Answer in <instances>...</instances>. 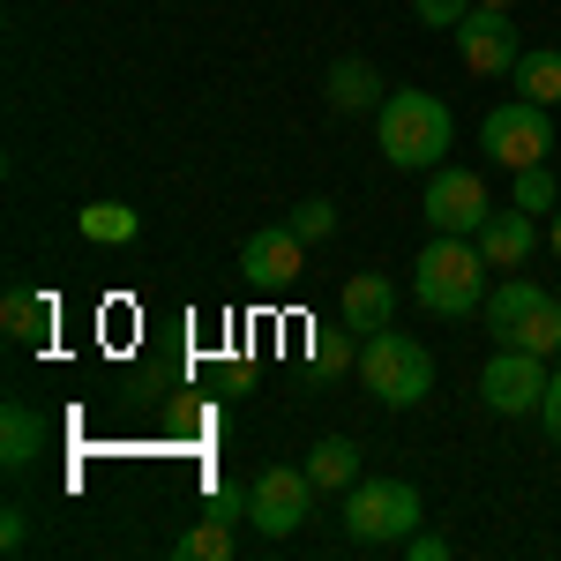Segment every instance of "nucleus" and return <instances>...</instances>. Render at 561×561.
<instances>
[{
    "label": "nucleus",
    "instance_id": "nucleus-1",
    "mask_svg": "<svg viewBox=\"0 0 561 561\" xmlns=\"http://www.w3.org/2000/svg\"><path fill=\"white\" fill-rule=\"evenodd\" d=\"M486 255H479V240H465V232H434L427 248H420V262H412V300L427 307V314H449V322H465V314H479L486 307Z\"/></svg>",
    "mask_w": 561,
    "mask_h": 561
},
{
    "label": "nucleus",
    "instance_id": "nucleus-2",
    "mask_svg": "<svg viewBox=\"0 0 561 561\" xmlns=\"http://www.w3.org/2000/svg\"><path fill=\"white\" fill-rule=\"evenodd\" d=\"M375 142H382V158L397 173H434L449 158V142H457V121L427 90H389L382 113H375Z\"/></svg>",
    "mask_w": 561,
    "mask_h": 561
},
{
    "label": "nucleus",
    "instance_id": "nucleus-3",
    "mask_svg": "<svg viewBox=\"0 0 561 561\" xmlns=\"http://www.w3.org/2000/svg\"><path fill=\"white\" fill-rule=\"evenodd\" d=\"M375 404L389 412H412V404H427L434 389V352L420 337H404V330H375V337H359V367H352Z\"/></svg>",
    "mask_w": 561,
    "mask_h": 561
},
{
    "label": "nucleus",
    "instance_id": "nucleus-4",
    "mask_svg": "<svg viewBox=\"0 0 561 561\" xmlns=\"http://www.w3.org/2000/svg\"><path fill=\"white\" fill-rule=\"evenodd\" d=\"M486 330H494V345H517V352H539V359H554L561 352V293L547 285H531V277H502L494 293H486Z\"/></svg>",
    "mask_w": 561,
    "mask_h": 561
},
{
    "label": "nucleus",
    "instance_id": "nucleus-5",
    "mask_svg": "<svg viewBox=\"0 0 561 561\" xmlns=\"http://www.w3.org/2000/svg\"><path fill=\"white\" fill-rule=\"evenodd\" d=\"M420 494L404 479H352L345 486V539L352 547H404L420 531Z\"/></svg>",
    "mask_w": 561,
    "mask_h": 561
},
{
    "label": "nucleus",
    "instance_id": "nucleus-6",
    "mask_svg": "<svg viewBox=\"0 0 561 561\" xmlns=\"http://www.w3.org/2000/svg\"><path fill=\"white\" fill-rule=\"evenodd\" d=\"M554 105H531V98H510V105H494L486 121H479V150L494 158V165H547V150H554V121H547Z\"/></svg>",
    "mask_w": 561,
    "mask_h": 561
},
{
    "label": "nucleus",
    "instance_id": "nucleus-7",
    "mask_svg": "<svg viewBox=\"0 0 561 561\" xmlns=\"http://www.w3.org/2000/svg\"><path fill=\"white\" fill-rule=\"evenodd\" d=\"M547 359L539 352H517V345H494V359L479 367V397H486V412H502V420H524V412H539V397H547Z\"/></svg>",
    "mask_w": 561,
    "mask_h": 561
},
{
    "label": "nucleus",
    "instance_id": "nucleus-8",
    "mask_svg": "<svg viewBox=\"0 0 561 561\" xmlns=\"http://www.w3.org/2000/svg\"><path fill=\"white\" fill-rule=\"evenodd\" d=\"M314 479H307V465H270V472L255 479V502H248V524H255L262 539H285V531H300L307 510H314Z\"/></svg>",
    "mask_w": 561,
    "mask_h": 561
},
{
    "label": "nucleus",
    "instance_id": "nucleus-9",
    "mask_svg": "<svg viewBox=\"0 0 561 561\" xmlns=\"http://www.w3.org/2000/svg\"><path fill=\"white\" fill-rule=\"evenodd\" d=\"M420 210H427L434 232H465V240H479V225L494 217V203H486V180L479 173H465V165H434Z\"/></svg>",
    "mask_w": 561,
    "mask_h": 561
},
{
    "label": "nucleus",
    "instance_id": "nucleus-10",
    "mask_svg": "<svg viewBox=\"0 0 561 561\" xmlns=\"http://www.w3.org/2000/svg\"><path fill=\"white\" fill-rule=\"evenodd\" d=\"M457 53H465L472 76H510L524 60V38H517V23H510V8H472L457 23Z\"/></svg>",
    "mask_w": 561,
    "mask_h": 561
},
{
    "label": "nucleus",
    "instance_id": "nucleus-11",
    "mask_svg": "<svg viewBox=\"0 0 561 561\" xmlns=\"http://www.w3.org/2000/svg\"><path fill=\"white\" fill-rule=\"evenodd\" d=\"M300 270H307V240L293 232V225H262V232H248V248H240V277H248V285L277 293V285H293Z\"/></svg>",
    "mask_w": 561,
    "mask_h": 561
},
{
    "label": "nucleus",
    "instance_id": "nucleus-12",
    "mask_svg": "<svg viewBox=\"0 0 561 561\" xmlns=\"http://www.w3.org/2000/svg\"><path fill=\"white\" fill-rule=\"evenodd\" d=\"M531 248H539V217L531 210H494L486 225H479V255H486V270H524L531 262Z\"/></svg>",
    "mask_w": 561,
    "mask_h": 561
},
{
    "label": "nucleus",
    "instance_id": "nucleus-13",
    "mask_svg": "<svg viewBox=\"0 0 561 561\" xmlns=\"http://www.w3.org/2000/svg\"><path fill=\"white\" fill-rule=\"evenodd\" d=\"M389 314H397V285H389L382 270H359L345 285V300H337V322L359 330V337H375V330H389Z\"/></svg>",
    "mask_w": 561,
    "mask_h": 561
},
{
    "label": "nucleus",
    "instance_id": "nucleus-14",
    "mask_svg": "<svg viewBox=\"0 0 561 561\" xmlns=\"http://www.w3.org/2000/svg\"><path fill=\"white\" fill-rule=\"evenodd\" d=\"M38 449H45V420L23 404V397H8V404H0V465H8V472H23Z\"/></svg>",
    "mask_w": 561,
    "mask_h": 561
},
{
    "label": "nucleus",
    "instance_id": "nucleus-15",
    "mask_svg": "<svg viewBox=\"0 0 561 561\" xmlns=\"http://www.w3.org/2000/svg\"><path fill=\"white\" fill-rule=\"evenodd\" d=\"M0 322H8V337H15V345L38 352L45 337H53V300H45V293H31V285H8V300H0Z\"/></svg>",
    "mask_w": 561,
    "mask_h": 561
},
{
    "label": "nucleus",
    "instance_id": "nucleus-16",
    "mask_svg": "<svg viewBox=\"0 0 561 561\" xmlns=\"http://www.w3.org/2000/svg\"><path fill=\"white\" fill-rule=\"evenodd\" d=\"M382 98L389 90L367 60H337V68H330V105H337V113H382Z\"/></svg>",
    "mask_w": 561,
    "mask_h": 561
},
{
    "label": "nucleus",
    "instance_id": "nucleus-17",
    "mask_svg": "<svg viewBox=\"0 0 561 561\" xmlns=\"http://www.w3.org/2000/svg\"><path fill=\"white\" fill-rule=\"evenodd\" d=\"M510 83H517V98H531V105H561V53L554 45H524Z\"/></svg>",
    "mask_w": 561,
    "mask_h": 561
},
{
    "label": "nucleus",
    "instance_id": "nucleus-18",
    "mask_svg": "<svg viewBox=\"0 0 561 561\" xmlns=\"http://www.w3.org/2000/svg\"><path fill=\"white\" fill-rule=\"evenodd\" d=\"M307 479H314L322 494H345L352 479H359V442H345V434L314 442V449H307Z\"/></svg>",
    "mask_w": 561,
    "mask_h": 561
},
{
    "label": "nucleus",
    "instance_id": "nucleus-19",
    "mask_svg": "<svg viewBox=\"0 0 561 561\" xmlns=\"http://www.w3.org/2000/svg\"><path fill=\"white\" fill-rule=\"evenodd\" d=\"M76 225H83V240H98V248H128L135 232H142V217H135L128 203H90Z\"/></svg>",
    "mask_w": 561,
    "mask_h": 561
},
{
    "label": "nucleus",
    "instance_id": "nucleus-20",
    "mask_svg": "<svg viewBox=\"0 0 561 561\" xmlns=\"http://www.w3.org/2000/svg\"><path fill=\"white\" fill-rule=\"evenodd\" d=\"M173 561H232V524L225 517H203L195 531L173 539Z\"/></svg>",
    "mask_w": 561,
    "mask_h": 561
},
{
    "label": "nucleus",
    "instance_id": "nucleus-21",
    "mask_svg": "<svg viewBox=\"0 0 561 561\" xmlns=\"http://www.w3.org/2000/svg\"><path fill=\"white\" fill-rule=\"evenodd\" d=\"M359 330H314V375H345V367H359V345H352Z\"/></svg>",
    "mask_w": 561,
    "mask_h": 561
},
{
    "label": "nucleus",
    "instance_id": "nucleus-22",
    "mask_svg": "<svg viewBox=\"0 0 561 561\" xmlns=\"http://www.w3.org/2000/svg\"><path fill=\"white\" fill-rule=\"evenodd\" d=\"M517 210H531V217H554L561 210V187H554L547 165H524V173H517Z\"/></svg>",
    "mask_w": 561,
    "mask_h": 561
},
{
    "label": "nucleus",
    "instance_id": "nucleus-23",
    "mask_svg": "<svg viewBox=\"0 0 561 561\" xmlns=\"http://www.w3.org/2000/svg\"><path fill=\"white\" fill-rule=\"evenodd\" d=\"M285 225H293V232H300L307 248H314V240H330V232H337V203L307 195V203H293V217H285Z\"/></svg>",
    "mask_w": 561,
    "mask_h": 561
},
{
    "label": "nucleus",
    "instance_id": "nucleus-24",
    "mask_svg": "<svg viewBox=\"0 0 561 561\" xmlns=\"http://www.w3.org/2000/svg\"><path fill=\"white\" fill-rule=\"evenodd\" d=\"M248 502H255V486H232V479H210V486H203V517L240 524V517H248Z\"/></svg>",
    "mask_w": 561,
    "mask_h": 561
},
{
    "label": "nucleus",
    "instance_id": "nucleus-25",
    "mask_svg": "<svg viewBox=\"0 0 561 561\" xmlns=\"http://www.w3.org/2000/svg\"><path fill=\"white\" fill-rule=\"evenodd\" d=\"M472 8H479V0H412V15H420V23H434V31H457Z\"/></svg>",
    "mask_w": 561,
    "mask_h": 561
},
{
    "label": "nucleus",
    "instance_id": "nucleus-26",
    "mask_svg": "<svg viewBox=\"0 0 561 561\" xmlns=\"http://www.w3.org/2000/svg\"><path fill=\"white\" fill-rule=\"evenodd\" d=\"M195 427H203V404H195V397H180V404H165V434H173V442H187Z\"/></svg>",
    "mask_w": 561,
    "mask_h": 561
},
{
    "label": "nucleus",
    "instance_id": "nucleus-27",
    "mask_svg": "<svg viewBox=\"0 0 561 561\" xmlns=\"http://www.w3.org/2000/svg\"><path fill=\"white\" fill-rule=\"evenodd\" d=\"M539 427H547V442H561V367L547 375V397H539Z\"/></svg>",
    "mask_w": 561,
    "mask_h": 561
},
{
    "label": "nucleus",
    "instance_id": "nucleus-28",
    "mask_svg": "<svg viewBox=\"0 0 561 561\" xmlns=\"http://www.w3.org/2000/svg\"><path fill=\"white\" fill-rule=\"evenodd\" d=\"M404 561H449V539L442 531H412L404 539Z\"/></svg>",
    "mask_w": 561,
    "mask_h": 561
},
{
    "label": "nucleus",
    "instance_id": "nucleus-29",
    "mask_svg": "<svg viewBox=\"0 0 561 561\" xmlns=\"http://www.w3.org/2000/svg\"><path fill=\"white\" fill-rule=\"evenodd\" d=\"M23 539H31V517H23V510H0V547L23 554Z\"/></svg>",
    "mask_w": 561,
    "mask_h": 561
},
{
    "label": "nucleus",
    "instance_id": "nucleus-30",
    "mask_svg": "<svg viewBox=\"0 0 561 561\" xmlns=\"http://www.w3.org/2000/svg\"><path fill=\"white\" fill-rule=\"evenodd\" d=\"M547 248H554V255H561V210H554V225H547Z\"/></svg>",
    "mask_w": 561,
    "mask_h": 561
},
{
    "label": "nucleus",
    "instance_id": "nucleus-31",
    "mask_svg": "<svg viewBox=\"0 0 561 561\" xmlns=\"http://www.w3.org/2000/svg\"><path fill=\"white\" fill-rule=\"evenodd\" d=\"M479 8H517V0H479Z\"/></svg>",
    "mask_w": 561,
    "mask_h": 561
},
{
    "label": "nucleus",
    "instance_id": "nucleus-32",
    "mask_svg": "<svg viewBox=\"0 0 561 561\" xmlns=\"http://www.w3.org/2000/svg\"><path fill=\"white\" fill-rule=\"evenodd\" d=\"M554 293H561V285H554Z\"/></svg>",
    "mask_w": 561,
    "mask_h": 561
}]
</instances>
